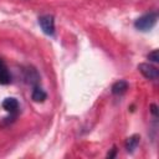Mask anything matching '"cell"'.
<instances>
[{"mask_svg": "<svg viewBox=\"0 0 159 159\" xmlns=\"http://www.w3.org/2000/svg\"><path fill=\"white\" fill-rule=\"evenodd\" d=\"M157 21H158V12L157 11H150V12H147V14L142 15L140 17H138L134 21V27L139 31L147 32V31L152 30L155 26Z\"/></svg>", "mask_w": 159, "mask_h": 159, "instance_id": "1", "label": "cell"}, {"mask_svg": "<svg viewBox=\"0 0 159 159\" xmlns=\"http://www.w3.org/2000/svg\"><path fill=\"white\" fill-rule=\"evenodd\" d=\"M39 25L43 34L48 36L55 35V19L52 15H42L39 17Z\"/></svg>", "mask_w": 159, "mask_h": 159, "instance_id": "2", "label": "cell"}, {"mask_svg": "<svg viewBox=\"0 0 159 159\" xmlns=\"http://www.w3.org/2000/svg\"><path fill=\"white\" fill-rule=\"evenodd\" d=\"M138 70H139V72H140L145 78H148V80L157 81L158 77H159V70H158L155 66L150 65V63H145V62L139 63V65H138Z\"/></svg>", "mask_w": 159, "mask_h": 159, "instance_id": "3", "label": "cell"}, {"mask_svg": "<svg viewBox=\"0 0 159 159\" xmlns=\"http://www.w3.org/2000/svg\"><path fill=\"white\" fill-rule=\"evenodd\" d=\"M24 78H25V81H26L29 84H31L32 87L39 86V83H40V75H39V72H37L34 67H27V68L25 70V72H24Z\"/></svg>", "mask_w": 159, "mask_h": 159, "instance_id": "4", "label": "cell"}, {"mask_svg": "<svg viewBox=\"0 0 159 159\" xmlns=\"http://www.w3.org/2000/svg\"><path fill=\"white\" fill-rule=\"evenodd\" d=\"M2 108L6 112H9L10 114H16V112L19 109V102L14 97H7L2 101Z\"/></svg>", "mask_w": 159, "mask_h": 159, "instance_id": "5", "label": "cell"}, {"mask_svg": "<svg viewBox=\"0 0 159 159\" xmlns=\"http://www.w3.org/2000/svg\"><path fill=\"white\" fill-rule=\"evenodd\" d=\"M127 89H128V82L124 80H119V81L114 82L112 84V88H111V91L114 96H120V94L125 93Z\"/></svg>", "mask_w": 159, "mask_h": 159, "instance_id": "6", "label": "cell"}, {"mask_svg": "<svg viewBox=\"0 0 159 159\" xmlns=\"http://www.w3.org/2000/svg\"><path fill=\"white\" fill-rule=\"evenodd\" d=\"M139 142H140V135H139V134H133V135H130V137L125 140V150H127L128 153H133V152L135 150V148L138 147Z\"/></svg>", "mask_w": 159, "mask_h": 159, "instance_id": "7", "label": "cell"}, {"mask_svg": "<svg viewBox=\"0 0 159 159\" xmlns=\"http://www.w3.org/2000/svg\"><path fill=\"white\" fill-rule=\"evenodd\" d=\"M31 98L35 101V102H43L46 98H47V94L46 92L39 87V86H35L34 89H32V93H31Z\"/></svg>", "mask_w": 159, "mask_h": 159, "instance_id": "8", "label": "cell"}, {"mask_svg": "<svg viewBox=\"0 0 159 159\" xmlns=\"http://www.w3.org/2000/svg\"><path fill=\"white\" fill-rule=\"evenodd\" d=\"M11 82V75L7 71L6 66L0 70V84H9Z\"/></svg>", "mask_w": 159, "mask_h": 159, "instance_id": "9", "label": "cell"}, {"mask_svg": "<svg viewBox=\"0 0 159 159\" xmlns=\"http://www.w3.org/2000/svg\"><path fill=\"white\" fill-rule=\"evenodd\" d=\"M147 58L149 60V61H152V62H159V57H158V50H153L152 52H149L148 55H147Z\"/></svg>", "mask_w": 159, "mask_h": 159, "instance_id": "10", "label": "cell"}, {"mask_svg": "<svg viewBox=\"0 0 159 159\" xmlns=\"http://www.w3.org/2000/svg\"><path fill=\"white\" fill-rule=\"evenodd\" d=\"M150 112L153 113V116L154 117H157L158 116V107H157V104H150Z\"/></svg>", "mask_w": 159, "mask_h": 159, "instance_id": "11", "label": "cell"}, {"mask_svg": "<svg viewBox=\"0 0 159 159\" xmlns=\"http://www.w3.org/2000/svg\"><path fill=\"white\" fill-rule=\"evenodd\" d=\"M116 153H117V148H116V147H113V148H112V150L107 154V158H113V157L116 155Z\"/></svg>", "mask_w": 159, "mask_h": 159, "instance_id": "12", "label": "cell"}, {"mask_svg": "<svg viewBox=\"0 0 159 159\" xmlns=\"http://www.w3.org/2000/svg\"><path fill=\"white\" fill-rule=\"evenodd\" d=\"M4 67H5V63H4V61L0 58V70H1V68H4Z\"/></svg>", "mask_w": 159, "mask_h": 159, "instance_id": "13", "label": "cell"}]
</instances>
